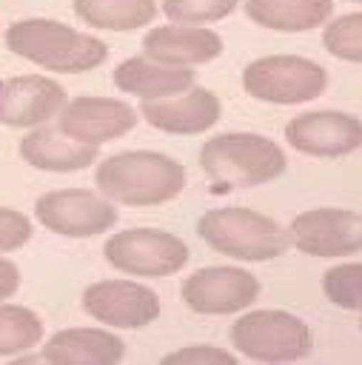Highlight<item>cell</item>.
I'll use <instances>...</instances> for the list:
<instances>
[{
	"mask_svg": "<svg viewBox=\"0 0 362 365\" xmlns=\"http://www.w3.org/2000/svg\"><path fill=\"white\" fill-rule=\"evenodd\" d=\"M259 294L254 274L242 268H200L182 282V299L197 314H234L248 308Z\"/></svg>",
	"mask_w": 362,
	"mask_h": 365,
	"instance_id": "11",
	"label": "cell"
},
{
	"mask_svg": "<svg viewBox=\"0 0 362 365\" xmlns=\"http://www.w3.org/2000/svg\"><path fill=\"white\" fill-rule=\"evenodd\" d=\"M322 43L333 57L362 63V11L331 20L325 26Z\"/></svg>",
	"mask_w": 362,
	"mask_h": 365,
	"instance_id": "24",
	"label": "cell"
},
{
	"mask_svg": "<svg viewBox=\"0 0 362 365\" xmlns=\"http://www.w3.org/2000/svg\"><path fill=\"white\" fill-rule=\"evenodd\" d=\"M97 188L125 205H157L177 197L185 185V168L157 151H123L97 165Z\"/></svg>",
	"mask_w": 362,
	"mask_h": 365,
	"instance_id": "1",
	"label": "cell"
},
{
	"mask_svg": "<svg viewBox=\"0 0 362 365\" xmlns=\"http://www.w3.org/2000/svg\"><path fill=\"white\" fill-rule=\"evenodd\" d=\"M353 3H362V0H353Z\"/></svg>",
	"mask_w": 362,
	"mask_h": 365,
	"instance_id": "29",
	"label": "cell"
},
{
	"mask_svg": "<svg viewBox=\"0 0 362 365\" xmlns=\"http://www.w3.org/2000/svg\"><path fill=\"white\" fill-rule=\"evenodd\" d=\"M6 43L14 54L63 74H77L100 66L108 54L105 43L74 31L57 20H20L9 26Z\"/></svg>",
	"mask_w": 362,
	"mask_h": 365,
	"instance_id": "2",
	"label": "cell"
},
{
	"mask_svg": "<svg viewBox=\"0 0 362 365\" xmlns=\"http://www.w3.org/2000/svg\"><path fill=\"white\" fill-rule=\"evenodd\" d=\"M105 259L134 277H168L188 262V245L157 228H128L105 242Z\"/></svg>",
	"mask_w": 362,
	"mask_h": 365,
	"instance_id": "7",
	"label": "cell"
},
{
	"mask_svg": "<svg viewBox=\"0 0 362 365\" xmlns=\"http://www.w3.org/2000/svg\"><path fill=\"white\" fill-rule=\"evenodd\" d=\"M57 125H60V131H66L74 140L100 145L105 140H114V137L131 131L137 125V114L123 100H111V97H77V100H71V103L63 106Z\"/></svg>",
	"mask_w": 362,
	"mask_h": 365,
	"instance_id": "13",
	"label": "cell"
},
{
	"mask_svg": "<svg viewBox=\"0 0 362 365\" xmlns=\"http://www.w3.org/2000/svg\"><path fill=\"white\" fill-rule=\"evenodd\" d=\"M83 308L88 317L117 328H143L160 317L157 294L128 279H103L88 285L83 294Z\"/></svg>",
	"mask_w": 362,
	"mask_h": 365,
	"instance_id": "10",
	"label": "cell"
},
{
	"mask_svg": "<svg viewBox=\"0 0 362 365\" xmlns=\"http://www.w3.org/2000/svg\"><path fill=\"white\" fill-rule=\"evenodd\" d=\"M197 234L214 251L248 262L274 259L291 245V231L276 225L271 217L239 205L205 211L197 222Z\"/></svg>",
	"mask_w": 362,
	"mask_h": 365,
	"instance_id": "4",
	"label": "cell"
},
{
	"mask_svg": "<svg viewBox=\"0 0 362 365\" xmlns=\"http://www.w3.org/2000/svg\"><path fill=\"white\" fill-rule=\"evenodd\" d=\"M239 0H162V11L174 23H211L231 14Z\"/></svg>",
	"mask_w": 362,
	"mask_h": 365,
	"instance_id": "25",
	"label": "cell"
},
{
	"mask_svg": "<svg viewBox=\"0 0 362 365\" xmlns=\"http://www.w3.org/2000/svg\"><path fill=\"white\" fill-rule=\"evenodd\" d=\"M20 154L29 165L43 171H80L97 160V145L68 137L54 128H34L20 140Z\"/></svg>",
	"mask_w": 362,
	"mask_h": 365,
	"instance_id": "19",
	"label": "cell"
},
{
	"mask_svg": "<svg viewBox=\"0 0 362 365\" xmlns=\"http://www.w3.org/2000/svg\"><path fill=\"white\" fill-rule=\"evenodd\" d=\"M325 297L348 311H362V262L333 265L322 274Z\"/></svg>",
	"mask_w": 362,
	"mask_h": 365,
	"instance_id": "23",
	"label": "cell"
},
{
	"mask_svg": "<svg viewBox=\"0 0 362 365\" xmlns=\"http://www.w3.org/2000/svg\"><path fill=\"white\" fill-rule=\"evenodd\" d=\"M17 288H20V271H17V265L0 257V299L11 297Z\"/></svg>",
	"mask_w": 362,
	"mask_h": 365,
	"instance_id": "28",
	"label": "cell"
},
{
	"mask_svg": "<svg viewBox=\"0 0 362 365\" xmlns=\"http://www.w3.org/2000/svg\"><path fill=\"white\" fill-rule=\"evenodd\" d=\"M165 365H234V354L214 348V345H185L168 356H162Z\"/></svg>",
	"mask_w": 362,
	"mask_h": 365,
	"instance_id": "26",
	"label": "cell"
},
{
	"mask_svg": "<svg viewBox=\"0 0 362 365\" xmlns=\"http://www.w3.org/2000/svg\"><path fill=\"white\" fill-rule=\"evenodd\" d=\"M145 57L168 66H197L208 63L222 51L217 31L202 26H157L143 37Z\"/></svg>",
	"mask_w": 362,
	"mask_h": 365,
	"instance_id": "16",
	"label": "cell"
},
{
	"mask_svg": "<svg viewBox=\"0 0 362 365\" xmlns=\"http://www.w3.org/2000/svg\"><path fill=\"white\" fill-rule=\"evenodd\" d=\"M285 140L311 157H342L362 145V120L345 111H308L285 125Z\"/></svg>",
	"mask_w": 362,
	"mask_h": 365,
	"instance_id": "12",
	"label": "cell"
},
{
	"mask_svg": "<svg viewBox=\"0 0 362 365\" xmlns=\"http://www.w3.org/2000/svg\"><path fill=\"white\" fill-rule=\"evenodd\" d=\"M123 354V339L103 328H68L54 334L43 348V359L54 365H111Z\"/></svg>",
	"mask_w": 362,
	"mask_h": 365,
	"instance_id": "17",
	"label": "cell"
},
{
	"mask_svg": "<svg viewBox=\"0 0 362 365\" xmlns=\"http://www.w3.org/2000/svg\"><path fill=\"white\" fill-rule=\"evenodd\" d=\"M43 322L23 305H0V356L29 351L40 342Z\"/></svg>",
	"mask_w": 362,
	"mask_h": 365,
	"instance_id": "22",
	"label": "cell"
},
{
	"mask_svg": "<svg viewBox=\"0 0 362 365\" xmlns=\"http://www.w3.org/2000/svg\"><path fill=\"white\" fill-rule=\"evenodd\" d=\"M63 106H66L63 86L40 74L14 77L0 88V123L14 128L43 125L46 120L57 117Z\"/></svg>",
	"mask_w": 362,
	"mask_h": 365,
	"instance_id": "14",
	"label": "cell"
},
{
	"mask_svg": "<svg viewBox=\"0 0 362 365\" xmlns=\"http://www.w3.org/2000/svg\"><path fill=\"white\" fill-rule=\"evenodd\" d=\"M242 86L251 97L265 103H308L328 86V74L319 63L296 54H271L245 66Z\"/></svg>",
	"mask_w": 362,
	"mask_h": 365,
	"instance_id": "6",
	"label": "cell"
},
{
	"mask_svg": "<svg viewBox=\"0 0 362 365\" xmlns=\"http://www.w3.org/2000/svg\"><path fill=\"white\" fill-rule=\"evenodd\" d=\"M114 83L120 91L137 94L140 100H160L188 91L194 86V71H188V66H168L151 57H131L117 66Z\"/></svg>",
	"mask_w": 362,
	"mask_h": 365,
	"instance_id": "18",
	"label": "cell"
},
{
	"mask_svg": "<svg viewBox=\"0 0 362 365\" xmlns=\"http://www.w3.org/2000/svg\"><path fill=\"white\" fill-rule=\"evenodd\" d=\"M34 214L48 231L66 237H94L117 222V208L86 188L48 191L37 200Z\"/></svg>",
	"mask_w": 362,
	"mask_h": 365,
	"instance_id": "8",
	"label": "cell"
},
{
	"mask_svg": "<svg viewBox=\"0 0 362 365\" xmlns=\"http://www.w3.org/2000/svg\"><path fill=\"white\" fill-rule=\"evenodd\" d=\"M31 237V222L14 211V208H0V251H14Z\"/></svg>",
	"mask_w": 362,
	"mask_h": 365,
	"instance_id": "27",
	"label": "cell"
},
{
	"mask_svg": "<svg viewBox=\"0 0 362 365\" xmlns=\"http://www.w3.org/2000/svg\"><path fill=\"white\" fill-rule=\"evenodd\" d=\"M219 100L208 88H188L180 97H160L143 100L140 114L148 125L168 131V134H200L219 120Z\"/></svg>",
	"mask_w": 362,
	"mask_h": 365,
	"instance_id": "15",
	"label": "cell"
},
{
	"mask_svg": "<svg viewBox=\"0 0 362 365\" xmlns=\"http://www.w3.org/2000/svg\"><path fill=\"white\" fill-rule=\"evenodd\" d=\"M285 163L288 160L276 143L248 131L217 134L200 151V165L217 188H251L271 182L285 171Z\"/></svg>",
	"mask_w": 362,
	"mask_h": 365,
	"instance_id": "3",
	"label": "cell"
},
{
	"mask_svg": "<svg viewBox=\"0 0 362 365\" xmlns=\"http://www.w3.org/2000/svg\"><path fill=\"white\" fill-rule=\"evenodd\" d=\"M0 88H3V83H0Z\"/></svg>",
	"mask_w": 362,
	"mask_h": 365,
	"instance_id": "30",
	"label": "cell"
},
{
	"mask_svg": "<svg viewBox=\"0 0 362 365\" xmlns=\"http://www.w3.org/2000/svg\"><path fill=\"white\" fill-rule=\"evenodd\" d=\"M359 325H362V322H359Z\"/></svg>",
	"mask_w": 362,
	"mask_h": 365,
	"instance_id": "31",
	"label": "cell"
},
{
	"mask_svg": "<svg viewBox=\"0 0 362 365\" xmlns=\"http://www.w3.org/2000/svg\"><path fill=\"white\" fill-rule=\"evenodd\" d=\"M291 242L311 257H345L362 251V214L345 208H311L294 217Z\"/></svg>",
	"mask_w": 362,
	"mask_h": 365,
	"instance_id": "9",
	"label": "cell"
},
{
	"mask_svg": "<svg viewBox=\"0 0 362 365\" xmlns=\"http://www.w3.org/2000/svg\"><path fill=\"white\" fill-rule=\"evenodd\" d=\"M231 342L257 362H294L311 354V328L285 311H251L231 328Z\"/></svg>",
	"mask_w": 362,
	"mask_h": 365,
	"instance_id": "5",
	"label": "cell"
},
{
	"mask_svg": "<svg viewBox=\"0 0 362 365\" xmlns=\"http://www.w3.org/2000/svg\"><path fill=\"white\" fill-rule=\"evenodd\" d=\"M333 11L331 0H248L245 14L276 31H308L322 26Z\"/></svg>",
	"mask_w": 362,
	"mask_h": 365,
	"instance_id": "20",
	"label": "cell"
},
{
	"mask_svg": "<svg viewBox=\"0 0 362 365\" xmlns=\"http://www.w3.org/2000/svg\"><path fill=\"white\" fill-rule=\"evenodd\" d=\"M74 11L88 26L131 31L148 26L157 14V6L154 0H74Z\"/></svg>",
	"mask_w": 362,
	"mask_h": 365,
	"instance_id": "21",
	"label": "cell"
}]
</instances>
